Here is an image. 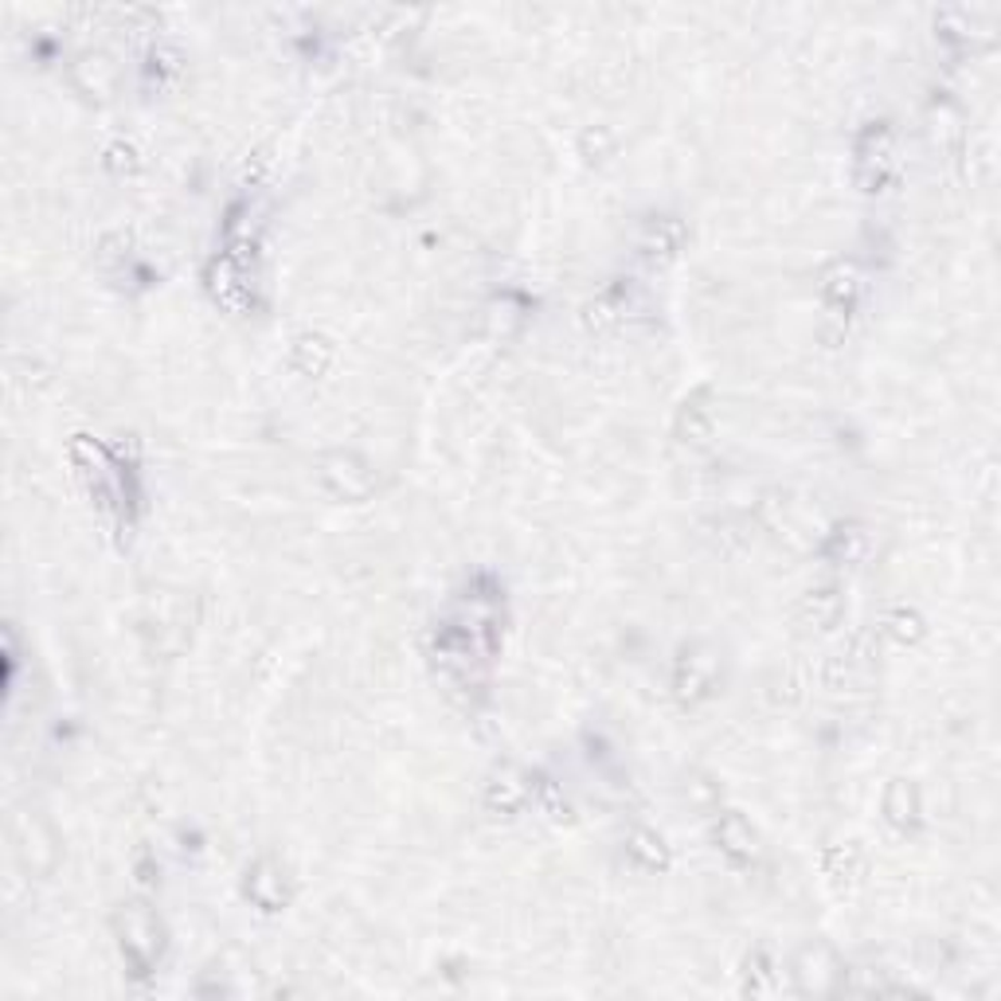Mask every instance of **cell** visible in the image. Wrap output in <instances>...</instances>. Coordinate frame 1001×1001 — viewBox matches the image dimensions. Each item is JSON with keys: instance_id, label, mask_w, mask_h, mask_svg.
I'll list each match as a JSON object with an SVG mask.
<instances>
[{"instance_id": "obj_1", "label": "cell", "mask_w": 1001, "mask_h": 1001, "mask_svg": "<svg viewBox=\"0 0 1001 1001\" xmlns=\"http://www.w3.org/2000/svg\"><path fill=\"white\" fill-rule=\"evenodd\" d=\"M114 927H117V943H122V959L129 963V971L137 978L153 974L161 954H165V927H161V919L146 904H129L126 912H117Z\"/></svg>"}, {"instance_id": "obj_2", "label": "cell", "mask_w": 1001, "mask_h": 1001, "mask_svg": "<svg viewBox=\"0 0 1001 1001\" xmlns=\"http://www.w3.org/2000/svg\"><path fill=\"white\" fill-rule=\"evenodd\" d=\"M853 157H856L853 165L856 185L865 188V192H885L896 180V141L885 122H876V126H868L865 134L856 137Z\"/></svg>"}, {"instance_id": "obj_3", "label": "cell", "mask_w": 1001, "mask_h": 1001, "mask_svg": "<svg viewBox=\"0 0 1001 1001\" xmlns=\"http://www.w3.org/2000/svg\"><path fill=\"white\" fill-rule=\"evenodd\" d=\"M865 298V271L853 263V259H834L822 274V305H826V317L846 329L853 322L856 305Z\"/></svg>"}, {"instance_id": "obj_4", "label": "cell", "mask_w": 1001, "mask_h": 1001, "mask_svg": "<svg viewBox=\"0 0 1001 1001\" xmlns=\"http://www.w3.org/2000/svg\"><path fill=\"white\" fill-rule=\"evenodd\" d=\"M794 983L802 993H829V990H837V983H841V963L834 959L829 947L814 943V947H806V951L798 954Z\"/></svg>"}, {"instance_id": "obj_5", "label": "cell", "mask_w": 1001, "mask_h": 1001, "mask_svg": "<svg viewBox=\"0 0 1001 1001\" xmlns=\"http://www.w3.org/2000/svg\"><path fill=\"white\" fill-rule=\"evenodd\" d=\"M322 481H325V489H333V493L345 497V501H360V497H368V489H372L368 466H364L356 454H329L325 458Z\"/></svg>"}, {"instance_id": "obj_6", "label": "cell", "mask_w": 1001, "mask_h": 1001, "mask_svg": "<svg viewBox=\"0 0 1001 1001\" xmlns=\"http://www.w3.org/2000/svg\"><path fill=\"white\" fill-rule=\"evenodd\" d=\"M712 837H716V849H720L724 856H728L731 865H751V861L759 856V837H755V829H751L739 814L716 817V826H712Z\"/></svg>"}, {"instance_id": "obj_7", "label": "cell", "mask_w": 1001, "mask_h": 1001, "mask_svg": "<svg viewBox=\"0 0 1001 1001\" xmlns=\"http://www.w3.org/2000/svg\"><path fill=\"white\" fill-rule=\"evenodd\" d=\"M247 900L259 904L263 912H278V908L286 904V880L271 861H259V865L247 873Z\"/></svg>"}, {"instance_id": "obj_8", "label": "cell", "mask_w": 1001, "mask_h": 1001, "mask_svg": "<svg viewBox=\"0 0 1001 1001\" xmlns=\"http://www.w3.org/2000/svg\"><path fill=\"white\" fill-rule=\"evenodd\" d=\"M712 680H716V662H712L709 653H685L677 662V677H673L677 697H685V700L704 697V692L712 689Z\"/></svg>"}, {"instance_id": "obj_9", "label": "cell", "mask_w": 1001, "mask_h": 1001, "mask_svg": "<svg viewBox=\"0 0 1001 1001\" xmlns=\"http://www.w3.org/2000/svg\"><path fill=\"white\" fill-rule=\"evenodd\" d=\"M680 243H685V227L673 215H662V220H650V227H646L642 254L658 263V259H673L680 251Z\"/></svg>"}, {"instance_id": "obj_10", "label": "cell", "mask_w": 1001, "mask_h": 1001, "mask_svg": "<svg viewBox=\"0 0 1001 1001\" xmlns=\"http://www.w3.org/2000/svg\"><path fill=\"white\" fill-rule=\"evenodd\" d=\"M865 548H868L865 528H856V525H837L834 533L826 536V545H822V555H826L829 564L849 567V564H856V560L865 555Z\"/></svg>"}, {"instance_id": "obj_11", "label": "cell", "mask_w": 1001, "mask_h": 1001, "mask_svg": "<svg viewBox=\"0 0 1001 1001\" xmlns=\"http://www.w3.org/2000/svg\"><path fill=\"white\" fill-rule=\"evenodd\" d=\"M626 856H630L638 868H646V873H662V868L670 865V849H665V841L653 834V829H634V834L626 837Z\"/></svg>"}, {"instance_id": "obj_12", "label": "cell", "mask_w": 1001, "mask_h": 1001, "mask_svg": "<svg viewBox=\"0 0 1001 1001\" xmlns=\"http://www.w3.org/2000/svg\"><path fill=\"white\" fill-rule=\"evenodd\" d=\"M885 814L888 822H896V826H915V817H919V794H915L912 783H892L888 787V798H885Z\"/></svg>"}, {"instance_id": "obj_13", "label": "cell", "mask_w": 1001, "mask_h": 1001, "mask_svg": "<svg viewBox=\"0 0 1001 1001\" xmlns=\"http://www.w3.org/2000/svg\"><path fill=\"white\" fill-rule=\"evenodd\" d=\"M778 974L775 963H771L767 951H755L748 959V971H743V993H775Z\"/></svg>"}, {"instance_id": "obj_14", "label": "cell", "mask_w": 1001, "mask_h": 1001, "mask_svg": "<svg viewBox=\"0 0 1001 1001\" xmlns=\"http://www.w3.org/2000/svg\"><path fill=\"white\" fill-rule=\"evenodd\" d=\"M837 614H841V595L837 587H817V591L806 595V618L817 626H834Z\"/></svg>"}, {"instance_id": "obj_15", "label": "cell", "mask_w": 1001, "mask_h": 1001, "mask_svg": "<svg viewBox=\"0 0 1001 1001\" xmlns=\"http://www.w3.org/2000/svg\"><path fill=\"white\" fill-rule=\"evenodd\" d=\"M709 430H712V415L700 403H685V411H680V418H677V435L685 438V442H704L709 438Z\"/></svg>"}, {"instance_id": "obj_16", "label": "cell", "mask_w": 1001, "mask_h": 1001, "mask_svg": "<svg viewBox=\"0 0 1001 1001\" xmlns=\"http://www.w3.org/2000/svg\"><path fill=\"white\" fill-rule=\"evenodd\" d=\"M521 794H525V790H521V787H513L509 778H493V783H489V794H486V802H489V806H493V810H501V806H505V810H513L516 802H521Z\"/></svg>"}, {"instance_id": "obj_17", "label": "cell", "mask_w": 1001, "mask_h": 1001, "mask_svg": "<svg viewBox=\"0 0 1001 1001\" xmlns=\"http://www.w3.org/2000/svg\"><path fill=\"white\" fill-rule=\"evenodd\" d=\"M892 634L900 638V642H915V638L924 634V626H919V618H915V614L896 611V614H892Z\"/></svg>"}]
</instances>
